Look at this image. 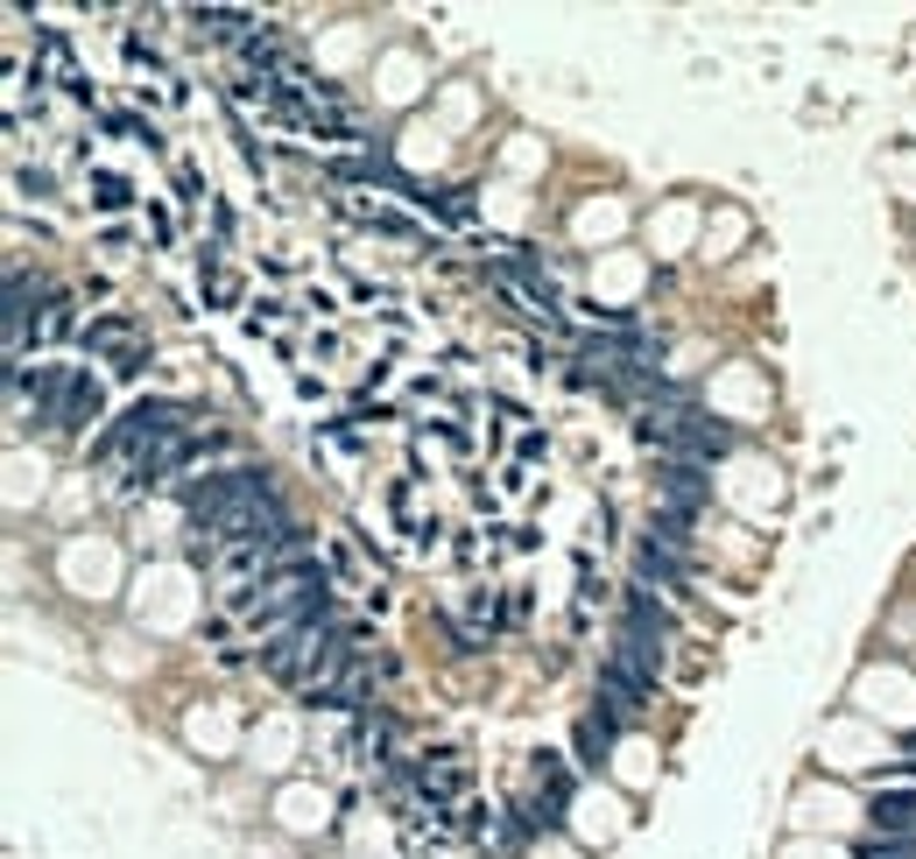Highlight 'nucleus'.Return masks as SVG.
Wrapping results in <instances>:
<instances>
[{
  "label": "nucleus",
  "instance_id": "f257e3e1",
  "mask_svg": "<svg viewBox=\"0 0 916 859\" xmlns=\"http://www.w3.org/2000/svg\"><path fill=\"white\" fill-rule=\"evenodd\" d=\"M184 507H190V522L205 528V536H219L226 522H240L247 507H261V501H275V486H269V472H212V480H184Z\"/></svg>",
  "mask_w": 916,
  "mask_h": 859
},
{
  "label": "nucleus",
  "instance_id": "f03ea898",
  "mask_svg": "<svg viewBox=\"0 0 916 859\" xmlns=\"http://www.w3.org/2000/svg\"><path fill=\"white\" fill-rule=\"evenodd\" d=\"M571 810V768L558 754H537V789L522 796V810H514V825L522 831H558Z\"/></svg>",
  "mask_w": 916,
  "mask_h": 859
},
{
  "label": "nucleus",
  "instance_id": "7ed1b4c3",
  "mask_svg": "<svg viewBox=\"0 0 916 859\" xmlns=\"http://www.w3.org/2000/svg\"><path fill=\"white\" fill-rule=\"evenodd\" d=\"M621 635H635V641H656V648H663V641L677 635V614H670V606H663L648 585H627V591H621Z\"/></svg>",
  "mask_w": 916,
  "mask_h": 859
},
{
  "label": "nucleus",
  "instance_id": "20e7f679",
  "mask_svg": "<svg viewBox=\"0 0 916 859\" xmlns=\"http://www.w3.org/2000/svg\"><path fill=\"white\" fill-rule=\"evenodd\" d=\"M867 831L874 838H916V789H874Z\"/></svg>",
  "mask_w": 916,
  "mask_h": 859
},
{
  "label": "nucleus",
  "instance_id": "39448f33",
  "mask_svg": "<svg viewBox=\"0 0 916 859\" xmlns=\"http://www.w3.org/2000/svg\"><path fill=\"white\" fill-rule=\"evenodd\" d=\"M635 578H642V585H670V591H684V599H698V585H691V570H684V557L656 549L648 536H642V549H635Z\"/></svg>",
  "mask_w": 916,
  "mask_h": 859
},
{
  "label": "nucleus",
  "instance_id": "423d86ee",
  "mask_svg": "<svg viewBox=\"0 0 916 859\" xmlns=\"http://www.w3.org/2000/svg\"><path fill=\"white\" fill-rule=\"evenodd\" d=\"M663 501H670L677 514H698L705 501H712V480H705V465H663Z\"/></svg>",
  "mask_w": 916,
  "mask_h": 859
},
{
  "label": "nucleus",
  "instance_id": "0eeeda50",
  "mask_svg": "<svg viewBox=\"0 0 916 859\" xmlns=\"http://www.w3.org/2000/svg\"><path fill=\"white\" fill-rule=\"evenodd\" d=\"M600 698L614 704V719H635V712H648V704H656V683L621 677V670H606V662H600Z\"/></svg>",
  "mask_w": 916,
  "mask_h": 859
},
{
  "label": "nucleus",
  "instance_id": "6e6552de",
  "mask_svg": "<svg viewBox=\"0 0 916 859\" xmlns=\"http://www.w3.org/2000/svg\"><path fill=\"white\" fill-rule=\"evenodd\" d=\"M85 423H100V380L79 367L64 388V409H56V430H85Z\"/></svg>",
  "mask_w": 916,
  "mask_h": 859
},
{
  "label": "nucleus",
  "instance_id": "1a4fd4ad",
  "mask_svg": "<svg viewBox=\"0 0 916 859\" xmlns=\"http://www.w3.org/2000/svg\"><path fill=\"white\" fill-rule=\"evenodd\" d=\"M190 22H198L205 35H219V43H254V35H247V29H261L254 14H240V8H198V14H190Z\"/></svg>",
  "mask_w": 916,
  "mask_h": 859
},
{
  "label": "nucleus",
  "instance_id": "9d476101",
  "mask_svg": "<svg viewBox=\"0 0 916 859\" xmlns=\"http://www.w3.org/2000/svg\"><path fill=\"white\" fill-rule=\"evenodd\" d=\"M85 346L92 353H127V346H142V338H135L127 317H100V324H85Z\"/></svg>",
  "mask_w": 916,
  "mask_h": 859
},
{
  "label": "nucleus",
  "instance_id": "9b49d317",
  "mask_svg": "<svg viewBox=\"0 0 916 859\" xmlns=\"http://www.w3.org/2000/svg\"><path fill=\"white\" fill-rule=\"evenodd\" d=\"M71 324H79V317H71V296H50V303H43V317H35V346H50V338H64Z\"/></svg>",
  "mask_w": 916,
  "mask_h": 859
},
{
  "label": "nucleus",
  "instance_id": "f8f14e48",
  "mask_svg": "<svg viewBox=\"0 0 916 859\" xmlns=\"http://www.w3.org/2000/svg\"><path fill=\"white\" fill-rule=\"evenodd\" d=\"M853 859H916V838H861V846H853Z\"/></svg>",
  "mask_w": 916,
  "mask_h": 859
},
{
  "label": "nucleus",
  "instance_id": "ddd939ff",
  "mask_svg": "<svg viewBox=\"0 0 916 859\" xmlns=\"http://www.w3.org/2000/svg\"><path fill=\"white\" fill-rule=\"evenodd\" d=\"M92 190H100V212H121V205L135 198V184H127V177H106V169L92 177Z\"/></svg>",
  "mask_w": 916,
  "mask_h": 859
},
{
  "label": "nucleus",
  "instance_id": "4468645a",
  "mask_svg": "<svg viewBox=\"0 0 916 859\" xmlns=\"http://www.w3.org/2000/svg\"><path fill=\"white\" fill-rule=\"evenodd\" d=\"M275 324H282V303H269V296L247 303V332H275Z\"/></svg>",
  "mask_w": 916,
  "mask_h": 859
},
{
  "label": "nucleus",
  "instance_id": "2eb2a0df",
  "mask_svg": "<svg viewBox=\"0 0 916 859\" xmlns=\"http://www.w3.org/2000/svg\"><path fill=\"white\" fill-rule=\"evenodd\" d=\"M909 754H916V733H909Z\"/></svg>",
  "mask_w": 916,
  "mask_h": 859
}]
</instances>
